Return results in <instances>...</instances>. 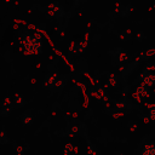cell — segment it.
Wrapping results in <instances>:
<instances>
[{
  "label": "cell",
  "mask_w": 155,
  "mask_h": 155,
  "mask_svg": "<svg viewBox=\"0 0 155 155\" xmlns=\"http://www.w3.org/2000/svg\"><path fill=\"white\" fill-rule=\"evenodd\" d=\"M122 115H124V114H122V113H114V114H113V115H111V116H113V117H114V119H119V117H121V116H122Z\"/></svg>",
  "instance_id": "14"
},
{
  "label": "cell",
  "mask_w": 155,
  "mask_h": 155,
  "mask_svg": "<svg viewBox=\"0 0 155 155\" xmlns=\"http://www.w3.org/2000/svg\"><path fill=\"white\" fill-rule=\"evenodd\" d=\"M153 54H155V48H150V50L145 51V57H150Z\"/></svg>",
  "instance_id": "10"
},
{
  "label": "cell",
  "mask_w": 155,
  "mask_h": 155,
  "mask_svg": "<svg viewBox=\"0 0 155 155\" xmlns=\"http://www.w3.org/2000/svg\"><path fill=\"white\" fill-rule=\"evenodd\" d=\"M114 155H122V154H121V153H115Z\"/></svg>",
  "instance_id": "19"
},
{
  "label": "cell",
  "mask_w": 155,
  "mask_h": 155,
  "mask_svg": "<svg viewBox=\"0 0 155 155\" xmlns=\"http://www.w3.org/2000/svg\"><path fill=\"white\" fill-rule=\"evenodd\" d=\"M63 85H64V79H59V78H58L53 87H57V88H62V87H63Z\"/></svg>",
  "instance_id": "7"
},
{
  "label": "cell",
  "mask_w": 155,
  "mask_h": 155,
  "mask_svg": "<svg viewBox=\"0 0 155 155\" xmlns=\"http://www.w3.org/2000/svg\"><path fill=\"white\" fill-rule=\"evenodd\" d=\"M143 84L148 87H153L155 85V74H151V73H148V75L145 76V79L143 80Z\"/></svg>",
  "instance_id": "3"
},
{
  "label": "cell",
  "mask_w": 155,
  "mask_h": 155,
  "mask_svg": "<svg viewBox=\"0 0 155 155\" xmlns=\"http://www.w3.org/2000/svg\"><path fill=\"white\" fill-rule=\"evenodd\" d=\"M140 155H155V143L151 142L149 144H145Z\"/></svg>",
  "instance_id": "2"
},
{
  "label": "cell",
  "mask_w": 155,
  "mask_h": 155,
  "mask_svg": "<svg viewBox=\"0 0 155 155\" xmlns=\"http://www.w3.org/2000/svg\"><path fill=\"white\" fill-rule=\"evenodd\" d=\"M140 38H142V33L138 34V40H140Z\"/></svg>",
  "instance_id": "18"
},
{
  "label": "cell",
  "mask_w": 155,
  "mask_h": 155,
  "mask_svg": "<svg viewBox=\"0 0 155 155\" xmlns=\"http://www.w3.org/2000/svg\"><path fill=\"white\" fill-rule=\"evenodd\" d=\"M65 150H68V151H73L74 150V148H73V144H70V143H68L67 145H65Z\"/></svg>",
  "instance_id": "12"
},
{
  "label": "cell",
  "mask_w": 155,
  "mask_h": 155,
  "mask_svg": "<svg viewBox=\"0 0 155 155\" xmlns=\"http://www.w3.org/2000/svg\"><path fill=\"white\" fill-rule=\"evenodd\" d=\"M128 125H130V128H131V131H134V130H137V124H134L133 121H131Z\"/></svg>",
  "instance_id": "11"
},
{
  "label": "cell",
  "mask_w": 155,
  "mask_h": 155,
  "mask_svg": "<svg viewBox=\"0 0 155 155\" xmlns=\"http://www.w3.org/2000/svg\"><path fill=\"white\" fill-rule=\"evenodd\" d=\"M57 79H58V74H57V73H53V74L47 75L46 79H45V81H44V86H45V88H52V87L54 86Z\"/></svg>",
  "instance_id": "1"
},
{
  "label": "cell",
  "mask_w": 155,
  "mask_h": 155,
  "mask_svg": "<svg viewBox=\"0 0 155 155\" xmlns=\"http://www.w3.org/2000/svg\"><path fill=\"white\" fill-rule=\"evenodd\" d=\"M13 104H15L16 107H22V105L24 104V99H23V97H22V96H19V94H16V96H15Z\"/></svg>",
  "instance_id": "6"
},
{
  "label": "cell",
  "mask_w": 155,
  "mask_h": 155,
  "mask_svg": "<svg viewBox=\"0 0 155 155\" xmlns=\"http://www.w3.org/2000/svg\"><path fill=\"white\" fill-rule=\"evenodd\" d=\"M150 119H151L153 121H155V108L150 110Z\"/></svg>",
  "instance_id": "13"
},
{
  "label": "cell",
  "mask_w": 155,
  "mask_h": 155,
  "mask_svg": "<svg viewBox=\"0 0 155 155\" xmlns=\"http://www.w3.org/2000/svg\"><path fill=\"white\" fill-rule=\"evenodd\" d=\"M154 68H155V64H150V65H148V68H147V69H148V70H153Z\"/></svg>",
  "instance_id": "16"
},
{
  "label": "cell",
  "mask_w": 155,
  "mask_h": 155,
  "mask_svg": "<svg viewBox=\"0 0 155 155\" xmlns=\"http://www.w3.org/2000/svg\"><path fill=\"white\" fill-rule=\"evenodd\" d=\"M48 10H53L56 13V18H59L63 16V10L61 6H58L57 4H50L48 5Z\"/></svg>",
  "instance_id": "4"
},
{
  "label": "cell",
  "mask_w": 155,
  "mask_h": 155,
  "mask_svg": "<svg viewBox=\"0 0 155 155\" xmlns=\"http://www.w3.org/2000/svg\"><path fill=\"white\" fill-rule=\"evenodd\" d=\"M21 122L23 125H29L31 122V116H30V111H27L24 113L22 116H21Z\"/></svg>",
  "instance_id": "5"
},
{
  "label": "cell",
  "mask_w": 155,
  "mask_h": 155,
  "mask_svg": "<svg viewBox=\"0 0 155 155\" xmlns=\"http://www.w3.org/2000/svg\"><path fill=\"white\" fill-rule=\"evenodd\" d=\"M71 131L73 132H78L79 131V127H71Z\"/></svg>",
  "instance_id": "17"
},
{
  "label": "cell",
  "mask_w": 155,
  "mask_h": 155,
  "mask_svg": "<svg viewBox=\"0 0 155 155\" xmlns=\"http://www.w3.org/2000/svg\"><path fill=\"white\" fill-rule=\"evenodd\" d=\"M16 150H17V155H22V148L21 147H17Z\"/></svg>",
  "instance_id": "15"
},
{
  "label": "cell",
  "mask_w": 155,
  "mask_h": 155,
  "mask_svg": "<svg viewBox=\"0 0 155 155\" xmlns=\"http://www.w3.org/2000/svg\"><path fill=\"white\" fill-rule=\"evenodd\" d=\"M0 138H1V140H0L1 144H5V143H8V142H10V140L6 138V134H5V131H4V130L1 131V136H0Z\"/></svg>",
  "instance_id": "8"
},
{
  "label": "cell",
  "mask_w": 155,
  "mask_h": 155,
  "mask_svg": "<svg viewBox=\"0 0 155 155\" xmlns=\"http://www.w3.org/2000/svg\"><path fill=\"white\" fill-rule=\"evenodd\" d=\"M115 108H116L117 110L124 109V108H126V103H125V102H117V103H115Z\"/></svg>",
  "instance_id": "9"
}]
</instances>
